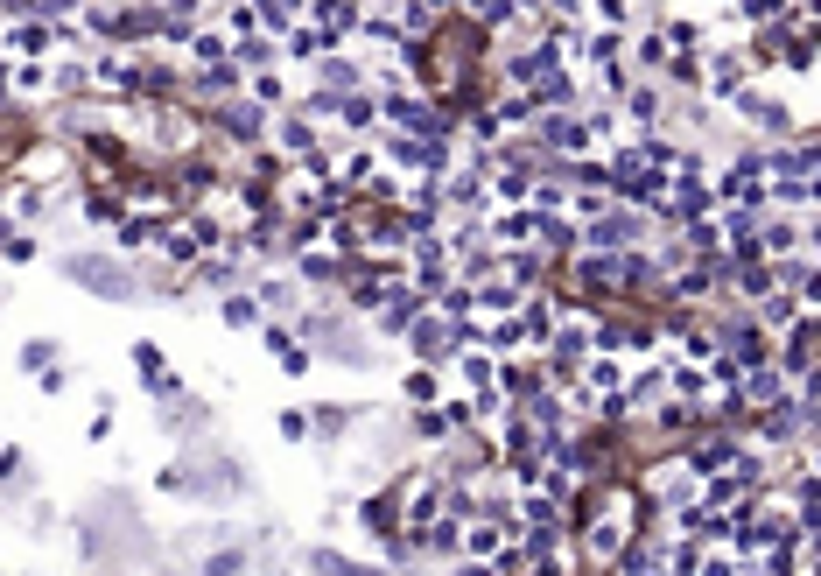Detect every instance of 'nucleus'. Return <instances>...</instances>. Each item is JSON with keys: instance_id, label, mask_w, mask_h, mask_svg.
Instances as JSON below:
<instances>
[{"instance_id": "f257e3e1", "label": "nucleus", "mask_w": 821, "mask_h": 576, "mask_svg": "<svg viewBox=\"0 0 821 576\" xmlns=\"http://www.w3.org/2000/svg\"><path fill=\"white\" fill-rule=\"evenodd\" d=\"M541 141H548L555 155H590L597 127H590V120H576V113H541Z\"/></svg>"}, {"instance_id": "f03ea898", "label": "nucleus", "mask_w": 821, "mask_h": 576, "mask_svg": "<svg viewBox=\"0 0 821 576\" xmlns=\"http://www.w3.org/2000/svg\"><path fill=\"white\" fill-rule=\"evenodd\" d=\"M744 78H751V57H744V50H716V57H709V71H702V85H709L716 99H737V92H744Z\"/></svg>"}, {"instance_id": "7ed1b4c3", "label": "nucleus", "mask_w": 821, "mask_h": 576, "mask_svg": "<svg viewBox=\"0 0 821 576\" xmlns=\"http://www.w3.org/2000/svg\"><path fill=\"white\" fill-rule=\"evenodd\" d=\"M8 43H15L22 57H50V50L64 43V29H50V22H36V15H29V22H15V29H8Z\"/></svg>"}, {"instance_id": "20e7f679", "label": "nucleus", "mask_w": 821, "mask_h": 576, "mask_svg": "<svg viewBox=\"0 0 821 576\" xmlns=\"http://www.w3.org/2000/svg\"><path fill=\"white\" fill-rule=\"evenodd\" d=\"M330 113H337L344 127H372V120H379V99H372V92H344V99H330Z\"/></svg>"}, {"instance_id": "39448f33", "label": "nucleus", "mask_w": 821, "mask_h": 576, "mask_svg": "<svg viewBox=\"0 0 821 576\" xmlns=\"http://www.w3.org/2000/svg\"><path fill=\"white\" fill-rule=\"evenodd\" d=\"M134 359H141V380H148V387H155V394H176V373H169V359H162V352H155V345H141V352H134Z\"/></svg>"}, {"instance_id": "423d86ee", "label": "nucleus", "mask_w": 821, "mask_h": 576, "mask_svg": "<svg viewBox=\"0 0 821 576\" xmlns=\"http://www.w3.org/2000/svg\"><path fill=\"white\" fill-rule=\"evenodd\" d=\"M281 141H288V155H302V162L316 155V127H309V120H295V127H288Z\"/></svg>"}, {"instance_id": "0eeeda50", "label": "nucleus", "mask_w": 821, "mask_h": 576, "mask_svg": "<svg viewBox=\"0 0 821 576\" xmlns=\"http://www.w3.org/2000/svg\"><path fill=\"white\" fill-rule=\"evenodd\" d=\"M590 8H597V15H604V22H611V29H618V22H625V0H590Z\"/></svg>"}]
</instances>
